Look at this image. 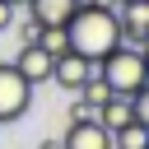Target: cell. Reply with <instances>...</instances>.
I'll return each instance as SVG.
<instances>
[{"label": "cell", "instance_id": "obj_17", "mask_svg": "<svg viewBox=\"0 0 149 149\" xmlns=\"http://www.w3.org/2000/svg\"><path fill=\"white\" fill-rule=\"evenodd\" d=\"M5 5H28V0H5Z\"/></svg>", "mask_w": 149, "mask_h": 149}, {"label": "cell", "instance_id": "obj_16", "mask_svg": "<svg viewBox=\"0 0 149 149\" xmlns=\"http://www.w3.org/2000/svg\"><path fill=\"white\" fill-rule=\"evenodd\" d=\"M37 149H61V140H42V144H37Z\"/></svg>", "mask_w": 149, "mask_h": 149}, {"label": "cell", "instance_id": "obj_14", "mask_svg": "<svg viewBox=\"0 0 149 149\" xmlns=\"http://www.w3.org/2000/svg\"><path fill=\"white\" fill-rule=\"evenodd\" d=\"M5 28H14V5L0 0V33H5Z\"/></svg>", "mask_w": 149, "mask_h": 149}, {"label": "cell", "instance_id": "obj_6", "mask_svg": "<svg viewBox=\"0 0 149 149\" xmlns=\"http://www.w3.org/2000/svg\"><path fill=\"white\" fill-rule=\"evenodd\" d=\"M9 65H14V70H19V74H23L28 84H33V88L51 79V56H47V51H42L37 42H28V47L19 51V61H9Z\"/></svg>", "mask_w": 149, "mask_h": 149}, {"label": "cell", "instance_id": "obj_12", "mask_svg": "<svg viewBox=\"0 0 149 149\" xmlns=\"http://www.w3.org/2000/svg\"><path fill=\"white\" fill-rule=\"evenodd\" d=\"M37 47H42L51 61L65 56V51H70V47H65V28H42V33H37Z\"/></svg>", "mask_w": 149, "mask_h": 149}, {"label": "cell", "instance_id": "obj_11", "mask_svg": "<svg viewBox=\"0 0 149 149\" xmlns=\"http://www.w3.org/2000/svg\"><path fill=\"white\" fill-rule=\"evenodd\" d=\"M112 149H149V126H140V121L121 126V130L112 135Z\"/></svg>", "mask_w": 149, "mask_h": 149}, {"label": "cell", "instance_id": "obj_7", "mask_svg": "<svg viewBox=\"0 0 149 149\" xmlns=\"http://www.w3.org/2000/svg\"><path fill=\"white\" fill-rule=\"evenodd\" d=\"M88 74H93V65H88V61H79V56H70V51L51 61V84H61L65 93H79V84H84Z\"/></svg>", "mask_w": 149, "mask_h": 149}, {"label": "cell", "instance_id": "obj_15", "mask_svg": "<svg viewBox=\"0 0 149 149\" xmlns=\"http://www.w3.org/2000/svg\"><path fill=\"white\" fill-rule=\"evenodd\" d=\"M74 5H79V9H112L116 0H74Z\"/></svg>", "mask_w": 149, "mask_h": 149}, {"label": "cell", "instance_id": "obj_1", "mask_svg": "<svg viewBox=\"0 0 149 149\" xmlns=\"http://www.w3.org/2000/svg\"><path fill=\"white\" fill-rule=\"evenodd\" d=\"M65 47L70 56L98 65L102 56H112L121 47V28H116V9H74L65 23Z\"/></svg>", "mask_w": 149, "mask_h": 149}, {"label": "cell", "instance_id": "obj_13", "mask_svg": "<svg viewBox=\"0 0 149 149\" xmlns=\"http://www.w3.org/2000/svg\"><path fill=\"white\" fill-rule=\"evenodd\" d=\"M14 33H19V42L28 47V42H37V33H42V28H37L33 19H19V23H14Z\"/></svg>", "mask_w": 149, "mask_h": 149}, {"label": "cell", "instance_id": "obj_10", "mask_svg": "<svg viewBox=\"0 0 149 149\" xmlns=\"http://www.w3.org/2000/svg\"><path fill=\"white\" fill-rule=\"evenodd\" d=\"M107 98H112V93H107V84H102L98 74H88V79L79 84V93H74V102H79V107H88V112H98Z\"/></svg>", "mask_w": 149, "mask_h": 149}, {"label": "cell", "instance_id": "obj_3", "mask_svg": "<svg viewBox=\"0 0 149 149\" xmlns=\"http://www.w3.org/2000/svg\"><path fill=\"white\" fill-rule=\"evenodd\" d=\"M28 107H33V84H28L14 65H0V126L19 121Z\"/></svg>", "mask_w": 149, "mask_h": 149}, {"label": "cell", "instance_id": "obj_4", "mask_svg": "<svg viewBox=\"0 0 149 149\" xmlns=\"http://www.w3.org/2000/svg\"><path fill=\"white\" fill-rule=\"evenodd\" d=\"M116 28H121V47L144 51V47H149V0L116 5Z\"/></svg>", "mask_w": 149, "mask_h": 149}, {"label": "cell", "instance_id": "obj_8", "mask_svg": "<svg viewBox=\"0 0 149 149\" xmlns=\"http://www.w3.org/2000/svg\"><path fill=\"white\" fill-rule=\"evenodd\" d=\"M74 9H79L74 0H28V19L37 28H65Z\"/></svg>", "mask_w": 149, "mask_h": 149}, {"label": "cell", "instance_id": "obj_18", "mask_svg": "<svg viewBox=\"0 0 149 149\" xmlns=\"http://www.w3.org/2000/svg\"><path fill=\"white\" fill-rule=\"evenodd\" d=\"M116 5H135V0H116Z\"/></svg>", "mask_w": 149, "mask_h": 149}, {"label": "cell", "instance_id": "obj_5", "mask_svg": "<svg viewBox=\"0 0 149 149\" xmlns=\"http://www.w3.org/2000/svg\"><path fill=\"white\" fill-rule=\"evenodd\" d=\"M61 149H112V135L88 116V121H70V130L61 135Z\"/></svg>", "mask_w": 149, "mask_h": 149}, {"label": "cell", "instance_id": "obj_2", "mask_svg": "<svg viewBox=\"0 0 149 149\" xmlns=\"http://www.w3.org/2000/svg\"><path fill=\"white\" fill-rule=\"evenodd\" d=\"M93 74L107 84V93H116V98H135V93H144L149 88V61H144V51H135V47H116L112 56H102L98 65H93Z\"/></svg>", "mask_w": 149, "mask_h": 149}, {"label": "cell", "instance_id": "obj_9", "mask_svg": "<svg viewBox=\"0 0 149 149\" xmlns=\"http://www.w3.org/2000/svg\"><path fill=\"white\" fill-rule=\"evenodd\" d=\"M93 121H98V126H102V130H107V135H116V130H121V126H130V102H126V98H116V93H112V98H107V102H102V107H98V112H93Z\"/></svg>", "mask_w": 149, "mask_h": 149}]
</instances>
